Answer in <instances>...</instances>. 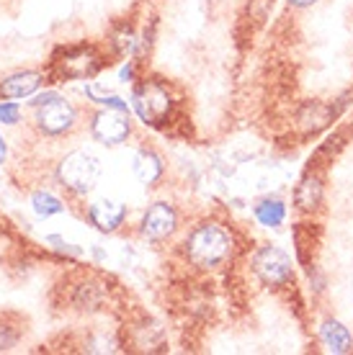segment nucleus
<instances>
[{"instance_id": "f257e3e1", "label": "nucleus", "mask_w": 353, "mask_h": 355, "mask_svg": "<svg viewBox=\"0 0 353 355\" xmlns=\"http://www.w3.org/2000/svg\"><path fill=\"white\" fill-rule=\"evenodd\" d=\"M235 252L232 232L220 222H202L183 240V255L199 270H217Z\"/></svg>"}, {"instance_id": "ddd939ff", "label": "nucleus", "mask_w": 353, "mask_h": 355, "mask_svg": "<svg viewBox=\"0 0 353 355\" xmlns=\"http://www.w3.org/2000/svg\"><path fill=\"white\" fill-rule=\"evenodd\" d=\"M320 340H322V345L330 350V353H351L353 350V335L348 332L343 322L338 320H325L320 324Z\"/></svg>"}, {"instance_id": "9d476101", "label": "nucleus", "mask_w": 353, "mask_h": 355, "mask_svg": "<svg viewBox=\"0 0 353 355\" xmlns=\"http://www.w3.org/2000/svg\"><path fill=\"white\" fill-rule=\"evenodd\" d=\"M47 80V72L39 70H18L0 78V98L3 101H16V98L34 96L39 85Z\"/></svg>"}, {"instance_id": "6ab92c4d", "label": "nucleus", "mask_w": 353, "mask_h": 355, "mask_svg": "<svg viewBox=\"0 0 353 355\" xmlns=\"http://www.w3.org/2000/svg\"><path fill=\"white\" fill-rule=\"evenodd\" d=\"M119 78H122L124 83H132V78H134V62L126 64V67L122 70V75H119Z\"/></svg>"}, {"instance_id": "6e6552de", "label": "nucleus", "mask_w": 353, "mask_h": 355, "mask_svg": "<svg viewBox=\"0 0 353 355\" xmlns=\"http://www.w3.org/2000/svg\"><path fill=\"white\" fill-rule=\"evenodd\" d=\"M178 230V211L168 201H155L145 209L140 219V234L150 242L170 240Z\"/></svg>"}, {"instance_id": "7ed1b4c3", "label": "nucleus", "mask_w": 353, "mask_h": 355, "mask_svg": "<svg viewBox=\"0 0 353 355\" xmlns=\"http://www.w3.org/2000/svg\"><path fill=\"white\" fill-rule=\"evenodd\" d=\"M132 108L134 114L140 116L142 124L160 129L170 121L176 101L165 83L155 80V78H142L132 90Z\"/></svg>"}, {"instance_id": "2eb2a0df", "label": "nucleus", "mask_w": 353, "mask_h": 355, "mask_svg": "<svg viewBox=\"0 0 353 355\" xmlns=\"http://www.w3.org/2000/svg\"><path fill=\"white\" fill-rule=\"evenodd\" d=\"M253 211H256L258 224H263V227H281L286 219V204L281 198H263V201H258Z\"/></svg>"}, {"instance_id": "39448f33", "label": "nucleus", "mask_w": 353, "mask_h": 355, "mask_svg": "<svg viewBox=\"0 0 353 355\" xmlns=\"http://www.w3.org/2000/svg\"><path fill=\"white\" fill-rule=\"evenodd\" d=\"M250 266H253V273L258 275V281L268 288H281V286H289L294 281L292 258L281 248H274V245L258 248L253 252Z\"/></svg>"}, {"instance_id": "f8f14e48", "label": "nucleus", "mask_w": 353, "mask_h": 355, "mask_svg": "<svg viewBox=\"0 0 353 355\" xmlns=\"http://www.w3.org/2000/svg\"><path fill=\"white\" fill-rule=\"evenodd\" d=\"M132 170L140 183H145V186H155L160 178H163V173H165V165H163V157H160L158 152L142 147V150L134 155Z\"/></svg>"}, {"instance_id": "1a4fd4ad", "label": "nucleus", "mask_w": 353, "mask_h": 355, "mask_svg": "<svg viewBox=\"0 0 353 355\" xmlns=\"http://www.w3.org/2000/svg\"><path fill=\"white\" fill-rule=\"evenodd\" d=\"M88 222L96 227L98 232L104 234H114V232L122 230V224L126 222V206L119 204V201H111V198H101V201H93L88 206Z\"/></svg>"}, {"instance_id": "a211bd4d", "label": "nucleus", "mask_w": 353, "mask_h": 355, "mask_svg": "<svg viewBox=\"0 0 353 355\" xmlns=\"http://www.w3.org/2000/svg\"><path fill=\"white\" fill-rule=\"evenodd\" d=\"M0 121L3 124H18L21 121V108L13 101H3L0 98Z\"/></svg>"}, {"instance_id": "4468645a", "label": "nucleus", "mask_w": 353, "mask_h": 355, "mask_svg": "<svg viewBox=\"0 0 353 355\" xmlns=\"http://www.w3.org/2000/svg\"><path fill=\"white\" fill-rule=\"evenodd\" d=\"M336 116L338 114L333 106H325V103H315V101H312V103H304V106H302L297 121H299V126L307 134H318L320 129H325Z\"/></svg>"}, {"instance_id": "f3484780", "label": "nucleus", "mask_w": 353, "mask_h": 355, "mask_svg": "<svg viewBox=\"0 0 353 355\" xmlns=\"http://www.w3.org/2000/svg\"><path fill=\"white\" fill-rule=\"evenodd\" d=\"M111 46H114V54L119 57H126L137 49V34L132 31V26H119L111 34Z\"/></svg>"}, {"instance_id": "aec40b11", "label": "nucleus", "mask_w": 353, "mask_h": 355, "mask_svg": "<svg viewBox=\"0 0 353 355\" xmlns=\"http://www.w3.org/2000/svg\"><path fill=\"white\" fill-rule=\"evenodd\" d=\"M318 0H289V6L292 8H309V6H315Z\"/></svg>"}, {"instance_id": "412c9836", "label": "nucleus", "mask_w": 353, "mask_h": 355, "mask_svg": "<svg viewBox=\"0 0 353 355\" xmlns=\"http://www.w3.org/2000/svg\"><path fill=\"white\" fill-rule=\"evenodd\" d=\"M6 155H8V144H6V139L0 137V162L6 160Z\"/></svg>"}, {"instance_id": "423d86ee", "label": "nucleus", "mask_w": 353, "mask_h": 355, "mask_svg": "<svg viewBox=\"0 0 353 355\" xmlns=\"http://www.w3.org/2000/svg\"><path fill=\"white\" fill-rule=\"evenodd\" d=\"M34 124L44 137L70 134L75 129V124H78V108L72 106L67 98H62L57 93L52 101L34 108Z\"/></svg>"}, {"instance_id": "0eeeda50", "label": "nucleus", "mask_w": 353, "mask_h": 355, "mask_svg": "<svg viewBox=\"0 0 353 355\" xmlns=\"http://www.w3.org/2000/svg\"><path fill=\"white\" fill-rule=\"evenodd\" d=\"M90 134L93 139L106 147H116L129 139L132 134V121H129V114L126 111H116V108H101L93 114V121H90Z\"/></svg>"}, {"instance_id": "9b49d317", "label": "nucleus", "mask_w": 353, "mask_h": 355, "mask_svg": "<svg viewBox=\"0 0 353 355\" xmlns=\"http://www.w3.org/2000/svg\"><path fill=\"white\" fill-rule=\"evenodd\" d=\"M322 196H325V186H322V180L320 175L315 173H307V175L299 180V186L294 191V206L304 214H312L318 211L320 204H322Z\"/></svg>"}, {"instance_id": "20e7f679", "label": "nucleus", "mask_w": 353, "mask_h": 355, "mask_svg": "<svg viewBox=\"0 0 353 355\" xmlns=\"http://www.w3.org/2000/svg\"><path fill=\"white\" fill-rule=\"evenodd\" d=\"M57 183H60L67 193L72 196H88L98 183L101 175V162L96 155L85 150H72L67 152L60 162H57Z\"/></svg>"}, {"instance_id": "f03ea898", "label": "nucleus", "mask_w": 353, "mask_h": 355, "mask_svg": "<svg viewBox=\"0 0 353 355\" xmlns=\"http://www.w3.org/2000/svg\"><path fill=\"white\" fill-rule=\"evenodd\" d=\"M106 67L104 54L98 52L93 44H70L60 46L49 60L47 78L54 83H70V80H85L93 78Z\"/></svg>"}, {"instance_id": "dca6fc26", "label": "nucleus", "mask_w": 353, "mask_h": 355, "mask_svg": "<svg viewBox=\"0 0 353 355\" xmlns=\"http://www.w3.org/2000/svg\"><path fill=\"white\" fill-rule=\"evenodd\" d=\"M31 209H34L36 216H54V214H62L65 211V204H62V198H57L54 193L49 191H34L31 193Z\"/></svg>"}]
</instances>
